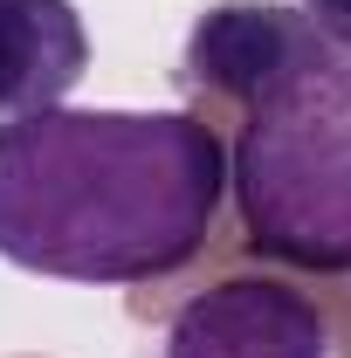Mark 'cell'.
Here are the masks:
<instances>
[{"label":"cell","instance_id":"6da1fadb","mask_svg":"<svg viewBox=\"0 0 351 358\" xmlns=\"http://www.w3.org/2000/svg\"><path fill=\"white\" fill-rule=\"evenodd\" d=\"M227 145L193 110H28L0 124V262L48 282H159L207 248Z\"/></svg>","mask_w":351,"mask_h":358},{"label":"cell","instance_id":"7a4b0ae2","mask_svg":"<svg viewBox=\"0 0 351 358\" xmlns=\"http://www.w3.org/2000/svg\"><path fill=\"white\" fill-rule=\"evenodd\" d=\"M179 83L241 103L227 193L248 248L282 268L351 275V55L303 7L220 0L186 35Z\"/></svg>","mask_w":351,"mask_h":358},{"label":"cell","instance_id":"3957f363","mask_svg":"<svg viewBox=\"0 0 351 358\" xmlns=\"http://www.w3.org/2000/svg\"><path fill=\"white\" fill-rule=\"evenodd\" d=\"M159 358H331V324L275 275H227L166 317Z\"/></svg>","mask_w":351,"mask_h":358},{"label":"cell","instance_id":"277c9868","mask_svg":"<svg viewBox=\"0 0 351 358\" xmlns=\"http://www.w3.org/2000/svg\"><path fill=\"white\" fill-rule=\"evenodd\" d=\"M89 69V28L76 0H0V124L69 103Z\"/></svg>","mask_w":351,"mask_h":358},{"label":"cell","instance_id":"5b68a950","mask_svg":"<svg viewBox=\"0 0 351 358\" xmlns=\"http://www.w3.org/2000/svg\"><path fill=\"white\" fill-rule=\"evenodd\" d=\"M296 7L310 14V28H317L324 42H338L351 55V0H296Z\"/></svg>","mask_w":351,"mask_h":358}]
</instances>
